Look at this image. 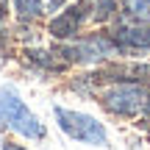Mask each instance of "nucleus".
<instances>
[{"label":"nucleus","instance_id":"obj_11","mask_svg":"<svg viewBox=\"0 0 150 150\" xmlns=\"http://www.w3.org/2000/svg\"><path fill=\"white\" fill-rule=\"evenodd\" d=\"M64 6H67V0H45V11H50V14H56Z\"/></svg>","mask_w":150,"mask_h":150},{"label":"nucleus","instance_id":"obj_12","mask_svg":"<svg viewBox=\"0 0 150 150\" xmlns=\"http://www.w3.org/2000/svg\"><path fill=\"white\" fill-rule=\"evenodd\" d=\"M0 150H28V147H25V145H20V142H14V139H3Z\"/></svg>","mask_w":150,"mask_h":150},{"label":"nucleus","instance_id":"obj_4","mask_svg":"<svg viewBox=\"0 0 150 150\" xmlns=\"http://www.w3.org/2000/svg\"><path fill=\"white\" fill-rule=\"evenodd\" d=\"M53 117L59 131L67 136V139L78 142V145H92V147H106L108 145V131L106 125L97 117L86 111H75V108H67L61 103L53 106Z\"/></svg>","mask_w":150,"mask_h":150},{"label":"nucleus","instance_id":"obj_5","mask_svg":"<svg viewBox=\"0 0 150 150\" xmlns=\"http://www.w3.org/2000/svg\"><path fill=\"white\" fill-rule=\"evenodd\" d=\"M89 20H92L89 0H72L70 6L59 8L47 20V33L56 39V42H70V39L81 36V31H83V25Z\"/></svg>","mask_w":150,"mask_h":150},{"label":"nucleus","instance_id":"obj_9","mask_svg":"<svg viewBox=\"0 0 150 150\" xmlns=\"http://www.w3.org/2000/svg\"><path fill=\"white\" fill-rule=\"evenodd\" d=\"M128 22H150V0H120Z\"/></svg>","mask_w":150,"mask_h":150},{"label":"nucleus","instance_id":"obj_13","mask_svg":"<svg viewBox=\"0 0 150 150\" xmlns=\"http://www.w3.org/2000/svg\"><path fill=\"white\" fill-rule=\"evenodd\" d=\"M6 45H8V31L3 28V20H0V50H6Z\"/></svg>","mask_w":150,"mask_h":150},{"label":"nucleus","instance_id":"obj_8","mask_svg":"<svg viewBox=\"0 0 150 150\" xmlns=\"http://www.w3.org/2000/svg\"><path fill=\"white\" fill-rule=\"evenodd\" d=\"M8 6L14 8V17L20 20V25H33L47 14L45 0H8Z\"/></svg>","mask_w":150,"mask_h":150},{"label":"nucleus","instance_id":"obj_3","mask_svg":"<svg viewBox=\"0 0 150 150\" xmlns=\"http://www.w3.org/2000/svg\"><path fill=\"white\" fill-rule=\"evenodd\" d=\"M59 56L67 64H78V67H97L103 61H111L117 56H122L117 39L106 31H95L86 36H75L70 42H61Z\"/></svg>","mask_w":150,"mask_h":150},{"label":"nucleus","instance_id":"obj_14","mask_svg":"<svg viewBox=\"0 0 150 150\" xmlns=\"http://www.w3.org/2000/svg\"><path fill=\"white\" fill-rule=\"evenodd\" d=\"M147 139H150V131H147Z\"/></svg>","mask_w":150,"mask_h":150},{"label":"nucleus","instance_id":"obj_7","mask_svg":"<svg viewBox=\"0 0 150 150\" xmlns=\"http://www.w3.org/2000/svg\"><path fill=\"white\" fill-rule=\"evenodd\" d=\"M22 59H25L31 67H36V70H42V72H50V75L67 72V61L61 59L59 53L42 47V45H31V47H25V50H22Z\"/></svg>","mask_w":150,"mask_h":150},{"label":"nucleus","instance_id":"obj_10","mask_svg":"<svg viewBox=\"0 0 150 150\" xmlns=\"http://www.w3.org/2000/svg\"><path fill=\"white\" fill-rule=\"evenodd\" d=\"M89 11L95 22H111L120 11V0H89Z\"/></svg>","mask_w":150,"mask_h":150},{"label":"nucleus","instance_id":"obj_6","mask_svg":"<svg viewBox=\"0 0 150 150\" xmlns=\"http://www.w3.org/2000/svg\"><path fill=\"white\" fill-rule=\"evenodd\" d=\"M125 53H150V22H122L111 33Z\"/></svg>","mask_w":150,"mask_h":150},{"label":"nucleus","instance_id":"obj_2","mask_svg":"<svg viewBox=\"0 0 150 150\" xmlns=\"http://www.w3.org/2000/svg\"><path fill=\"white\" fill-rule=\"evenodd\" d=\"M0 131H11L28 142H42L47 136L45 122L31 111V106L11 83L0 86Z\"/></svg>","mask_w":150,"mask_h":150},{"label":"nucleus","instance_id":"obj_1","mask_svg":"<svg viewBox=\"0 0 150 150\" xmlns=\"http://www.w3.org/2000/svg\"><path fill=\"white\" fill-rule=\"evenodd\" d=\"M97 103L103 111L120 120H147L150 117V89L139 81H111L97 89Z\"/></svg>","mask_w":150,"mask_h":150}]
</instances>
